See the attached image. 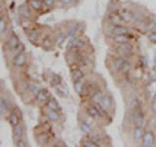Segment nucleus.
<instances>
[{
  "instance_id": "f257e3e1",
  "label": "nucleus",
  "mask_w": 156,
  "mask_h": 147,
  "mask_svg": "<svg viewBox=\"0 0 156 147\" xmlns=\"http://www.w3.org/2000/svg\"><path fill=\"white\" fill-rule=\"evenodd\" d=\"M113 66L117 72H121V73H129L131 70V64L126 60V57H121V56L115 59Z\"/></svg>"
},
{
  "instance_id": "4468645a",
  "label": "nucleus",
  "mask_w": 156,
  "mask_h": 147,
  "mask_svg": "<svg viewBox=\"0 0 156 147\" xmlns=\"http://www.w3.org/2000/svg\"><path fill=\"white\" fill-rule=\"evenodd\" d=\"M22 135H23V126L21 124L13 126V138H14V141L21 139Z\"/></svg>"
},
{
  "instance_id": "c85d7f7f",
  "label": "nucleus",
  "mask_w": 156,
  "mask_h": 147,
  "mask_svg": "<svg viewBox=\"0 0 156 147\" xmlns=\"http://www.w3.org/2000/svg\"><path fill=\"white\" fill-rule=\"evenodd\" d=\"M83 87H85V83L82 82V80L74 81V89H76V91L78 92V94H81L82 90H83Z\"/></svg>"
},
{
  "instance_id": "dca6fc26",
  "label": "nucleus",
  "mask_w": 156,
  "mask_h": 147,
  "mask_svg": "<svg viewBox=\"0 0 156 147\" xmlns=\"http://www.w3.org/2000/svg\"><path fill=\"white\" fill-rule=\"evenodd\" d=\"M27 4L31 7V9L39 11V9H42L43 5H44V0H29Z\"/></svg>"
},
{
  "instance_id": "f3484780",
  "label": "nucleus",
  "mask_w": 156,
  "mask_h": 147,
  "mask_svg": "<svg viewBox=\"0 0 156 147\" xmlns=\"http://www.w3.org/2000/svg\"><path fill=\"white\" fill-rule=\"evenodd\" d=\"M133 135H134V138H135V139L143 138L144 130H143V128H142V125H136V126H135V128H134V131H133Z\"/></svg>"
},
{
  "instance_id": "0eeeda50",
  "label": "nucleus",
  "mask_w": 156,
  "mask_h": 147,
  "mask_svg": "<svg viewBox=\"0 0 156 147\" xmlns=\"http://www.w3.org/2000/svg\"><path fill=\"white\" fill-rule=\"evenodd\" d=\"M131 41V37L126 34H120V35H113V42L117 46H122V45H129Z\"/></svg>"
},
{
  "instance_id": "7ed1b4c3",
  "label": "nucleus",
  "mask_w": 156,
  "mask_h": 147,
  "mask_svg": "<svg viewBox=\"0 0 156 147\" xmlns=\"http://www.w3.org/2000/svg\"><path fill=\"white\" fill-rule=\"evenodd\" d=\"M143 119H144V116H143V112H142V108H134V109H131V115H130V120L131 122L136 126V125H142L143 124Z\"/></svg>"
},
{
  "instance_id": "f03ea898",
  "label": "nucleus",
  "mask_w": 156,
  "mask_h": 147,
  "mask_svg": "<svg viewBox=\"0 0 156 147\" xmlns=\"http://www.w3.org/2000/svg\"><path fill=\"white\" fill-rule=\"evenodd\" d=\"M86 111H87V113H89L91 117H94V119H100L101 116L105 115V109L100 104L99 106H94V104L87 106Z\"/></svg>"
},
{
  "instance_id": "a878e982",
  "label": "nucleus",
  "mask_w": 156,
  "mask_h": 147,
  "mask_svg": "<svg viewBox=\"0 0 156 147\" xmlns=\"http://www.w3.org/2000/svg\"><path fill=\"white\" fill-rule=\"evenodd\" d=\"M78 25H76V26H72L70 29H69V31H68V38H66V41L68 39H70V38H74L76 35H77V33H78Z\"/></svg>"
},
{
  "instance_id": "a211bd4d",
  "label": "nucleus",
  "mask_w": 156,
  "mask_h": 147,
  "mask_svg": "<svg viewBox=\"0 0 156 147\" xmlns=\"http://www.w3.org/2000/svg\"><path fill=\"white\" fill-rule=\"evenodd\" d=\"M47 108H50V109H53V111H58V103L57 100L55 99V98H50V99L47 100Z\"/></svg>"
},
{
  "instance_id": "20e7f679",
  "label": "nucleus",
  "mask_w": 156,
  "mask_h": 147,
  "mask_svg": "<svg viewBox=\"0 0 156 147\" xmlns=\"http://www.w3.org/2000/svg\"><path fill=\"white\" fill-rule=\"evenodd\" d=\"M117 12L120 13V16H121V18L124 20V22L130 23V22H133L135 20V13L129 8H119V11Z\"/></svg>"
},
{
  "instance_id": "e433bc0d",
  "label": "nucleus",
  "mask_w": 156,
  "mask_h": 147,
  "mask_svg": "<svg viewBox=\"0 0 156 147\" xmlns=\"http://www.w3.org/2000/svg\"><path fill=\"white\" fill-rule=\"evenodd\" d=\"M25 51V46H23V43H20V45L16 47V50H14L13 52L14 53H20V52H23Z\"/></svg>"
},
{
  "instance_id": "72a5a7b5",
  "label": "nucleus",
  "mask_w": 156,
  "mask_h": 147,
  "mask_svg": "<svg viewBox=\"0 0 156 147\" xmlns=\"http://www.w3.org/2000/svg\"><path fill=\"white\" fill-rule=\"evenodd\" d=\"M83 146H86V147H98V146H100V145L98 143V142H95V141L87 138V139L83 142Z\"/></svg>"
},
{
  "instance_id": "473e14b6",
  "label": "nucleus",
  "mask_w": 156,
  "mask_h": 147,
  "mask_svg": "<svg viewBox=\"0 0 156 147\" xmlns=\"http://www.w3.org/2000/svg\"><path fill=\"white\" fill-rule=\"evenodd\" d=\"M51 83L53 86H60L61 83V77L60 76H56V74H52V78H51Z\"/></svg>"
},
{
  "instance_id": "423d86ee",
  "label": "nucleus",
  "mask_w": 156,
  "mask_h": 147,
  "mask_svg": "<svg viewBox=\"0 0 156 147\" xmlns=\"http://www.w3.org/2000/svg\"><path fill=\"white\" fill-rule=\"evenodd\" d=\"M142 146L144 147H152L155 145V134H154V131H144V135H143V138H142Z\"/></svg>"
},
{
  "instance_id": "cd10ccee",
  "label": "nucleus",
  "mask_w": 156,
  "mask_h": 147,
  "mask_svg": "<svg viewBox=\"0 0 156 147\" xmlns=\"http://www.w3.org/2000/svg\"><path fill=\"white\" fill-rule=\"evenodd\" d=\"M5 31H7V21H5V17L2 16V18H0V34L4 35Z\"/></svg>"
},
{
  "instance_id": "7c9ffc66",
  "label": "nucleus",
  "mask_w": 156,
  "mask_h": 147,
  "mask_svg": "<svg viewBox=\"0 0 156 147\" xmlns=\"http://www.w3.org/2000/svg\"><path fill=\"white\" fill-rule=\"evenodd\" d=\"M130 107H131V109H134V108H139L140 107V103H139V99L136 96H133L130 99Z\"/></svg>"
},
{
  "instance_id": "6e6552de",
  "label": "nucleus",
  "mask_w": 156,
  "mask_h": 147,
  "mask_svg": "<svg viewBox=\"0 0 156 147\" xmlns=\"http://www.w3.org/2000/svg\"><path fill=\"white\" fill-rule=\"evenodd\" d=\"M18 13H20V16H21L22 18H25V20H30L31 18V7L29 5V4H22L21 7L18 8Z\"/></svg>"
},
{
  "instance_id": "2eb2a0df",
  "label": "nucleus",
  "mask_w": 156,
  "mask_h": 147,
  "mask_svg": "<svg viewBox=\"0 0 156 147\" xmlns=\"http://www.w3.org/2000/svg\"><path fill=\"white\" fill-rule=\"evenodd\" d=\"M20 39H18V37L17 35H12L11 38H9V41H8V47H9V50H11L12 52L16 50V47L20 45Z\"/></svg>"
},
{
  "instance_id": "b1692460",
  "label": "nucleus",
  "mask_w": 156,
  "mask_h": 147,
  "mask_svg": "<svg viewBox=\"0 0 156 147\" xmlns=\"http://www.w3.org/2000/svg\"><path fill=\"white\" fill-rule=\"evenodd\" d=\"M47 117H48V119H50L51 121H57V120H58L57 111H53V109L48 108V111H47Z\"/></svg>"
},
{
  "instance_id": "2f4dec72",
  "label": "nucleus",
  "mask_w": 156,
  "mask_h": 147,
  "mask_svg": "<svg viewBox=\"0 0 156 147\" xmlns=\"http://www.w3.org/2000/svg\"><path fill=\"white\" fill-rule=\"evenodd\" d=\"M68 38V34H64V33H60V34H58V35L56 37V43H57V45L58 46H61L62 45V42H64L65 41V39Z\"/></svg>"
},
{
  "instance_id": "39448f33",
  "label": "nucleus",
  "mask_w": 156,
  "mask_h": 147,
  "mask_svg": "<svg viewBox=\"0 0 156 147\" xmlns=\"http://www.w3.org/2000/svg\"><path fill=\"white\" fill-rule=\"evenodd\" d=\"M26 60L27 57L25 55V52H20V53H14V57H13V65L17 66V68H22L26 65Z\"/></svg>"
},
{
  "instance_id": "bb28decb",
  "label": "nucleus",
  "mask_w": 156,
  "mask_h": 147,
  "mask_svg": "<svg viewBox=\"0 0 156 147\" xmlns=\"http://www.w3.org/2000/svg\"><path fill=\"white\" fill-rule=\"evenodd\" d=\"M80 126H81V130L82 131H85V133H91V126L89 125V122H86V121H83L82 120L81 121V124H80Z\"/></svg>"
},
{
  "instance_id": "6ab92c4d",
  "label": "nucleus",
  "mask_w": 156,
  "mask_h": 147,
  "mask_svg": "<svg viewBox=\"0 0 156 147\" xmlns=\"http://www.w3.org/2000/svg\"><path fill=\"white\" fill-rule=\"evenodd\" d=\"M53 46V39L50 37V35H47L44 39H43V43H42V47L44 48V50H51Z\"/></svg>"
},
{
  "instance_id": "79ce46f5",
  "label": "nucleus",
  "mask_w": 156,
  "mask_h": 147,
  "mask_svg": "<svg viewBox=\"0 0 156 147\" xmlns=\"http://www.w3.org/2000/svg\"><path fill=\"white\" fill-rule=\"evenodd\" d=\"M38 141H39V143L44 145L46 142H47V134H46V135H43V137H38Z\"/></svg>"
},
{
  "instance_id": "aec40b11",
  "label": "nucleus",
  "mask_w": 156,
  "mask_h": 147,
  "mask_svg": "<svg viewBox=\"0 0 156 147\" xmlns=\"http://www.w3.org/2000/svg\"><path fill=\"white\" fill-rule=\"evenodd\" d=\"M105 96V94L103 91H100V90H98L94 95H91V98H92V100H94L95 103H98V104H100L101 103V100H103V98Z\"/></svg>"
},
{
  "instance_id": "ddd939ff",
  "label": "nucleus",
  "mask_w": 156,
  "mask_h": 147,
  "mask_svg": "<svg viewBox=\"0 0 156 147\" xmlns=\"http://www.w3.org/2000/svg\"><path fill=\"white\" fill-rule=\"evenodd\" d=\"M108 18H109V21L112 22V25H121V23H122V21H124V20L121 18V16H120L119 12H111L109 16H108Z\"/></svg>"
},
{
  "instance_id": "a19ab883",
  "label": "nucleus",
  "mask_w": 156,
  "mask_h": 147,
  "mask_svg": "<svg viewBox=\"0 0 156 147\" xmlns=\"http://www.w3.org/2000/svg\"><path fill=\"white\" fill-rule=\"evenodd\" d=\"M151 109H152L154 113H156V96L152 99V102H151Z\"/></svg>"
},
{
  "instance_id": "1a4fd4ad",
  "label": "nucleus",
  "mask_w": 156,
  "mask_h": 147,
  "mask_svg": "<svg viewBox=\"0 0 156 147\" xmlns=\"http://www.w3.org/2000/svg\"><path fill=\"white\" fill-rule=\"evenodd\" d=\"M8 121L12 126H16L18 124H21V117H20V113L16 109H12L9 112V116H8Z\"/></svg>"
},
{
  "instance_id": "f704fd0d",
  "label": "nucleus",
  "mask_w": 156,
  "mask_h": 147,
  "mask_svg": "<svg viewBox=\"0 0 156 147\" xmlns=\"http://www.w3.org/2000/svg\"><path fill=\"white\" fill-rule=\"evenodd\" d=\"M83 46H85V41H83V39H80V38H78V39H77V43H76V47H74V50L80 51V50H81V48L83 47Z\"/></svg>"
},
{
  "instance_id": "58836bf2",
  "label": "nucleus",
  "mask_w": 156,
  "mask_h": 147,
  "mask_svg": "<svg viewBox=\"0 0 156 147\" xmlns=\"http://www.w3.org/2000/svg\"><path fill=\"white\" fill-rule=\"evenodd\" d=\"M148 39H150V42L156 43V30H155V31H151V33L148 34Z\"/></svg>"
},
{
  "instance_id": "4c0bfd02",
  "label": "nucleus",
  "mask_w": 156,
  "mask_h": 147,
  "mask_svg": "<svg viewBox=\"0 0 156 147\" xmlns=\"http://www.w3.org/2000/svg\"><path fill=\"white\" fill-rule=\"evenodd\" d=\"M39 90H41V89H39L37 85H31V86H30V92H31L33 95H37L38 92H39Z\"/></svg>"
},
{
  "instance_id": "c9c22d12",
  "label": "nucleus",
  "mask_w": 156,
  "mask_h": 147,
  "mask_svg": "<svg viewBox=\"0 0 156 147\" xmlns=\"http://www.w3.org/2000/svg\"><path fill=\"white\" fill-rule=\"evenodd\" d=\"M55 3H56V0H44V5L47 8H53L55 7Z\"/></svg>"
},
{
  "instance_id": "412c9836",
  "label": "nucleus",
  "mask_w": 156,
  "mask_h": 147,
  "mask_svg": "<svg viewBox=\"0 0 156 147\" xmlns=\"http://www.w3.org/2000/svg\"><path fill=\"white\" fill-rule=\"evenodd\" d=\"M100 106L103 107V108L105 109V111H109V108L112 107V100H111V98L109 96H104L103 98V100H101V103H100Z\"/></svg>"
},
{
  "instance_id": "c756f323",
  "label": "nucleus",
  "mask_w": 156,
  "mask_h": 147,
  "mask_svg": "<svg viewBox=\"0 0 156 147\" xmlns=\"http://www.w3.org/2000/svg\"><path fill=\"white\" fill-rule=\"evenodd\" d=\"M0 111H2V116L5 115V112L8 111V102L4 99V96H2V104H0Z\"/></svg>"
},
{
  "instance_id": "ea45409f",
  "label": "nucleus",
  "mask_w": 156,
  "mask_h": 147,
  "mask_svg": "<svg viewBox=\"0 0 156 147\" xmlns=\"http://www.w3.org/2000/svg\"><path fill=\"white\" fill-rule=\"evenodd\" d=\"M16 142V146L17 147H25V146H27V143L25 141H22V139H17V141H14Z\"/></svg>"
},
{
  "instance_id": "4be33fe9",
  "label": "nucleus",
  "mask_w": 156,
  "mask_h": 147,
  "mask_svg": "<svg viewBox=\"0 0 156 147\" xmlns=\"http://www.w3.org/2000/svg\"><path fill=\"white\" fill-rule=\"evenodd\" d=\"M27 38H29V41L30 42L35 43V42H38V39H39V33L37 30H34V29H31V30L29 31V34H27Z\"/></svg>"
},
{
  "instance_id": "9b49d317",
  "label": "nucleus",
  "mask_w": 156,
  "mask_h": 147,
  "mask_svg": "<svg viewBox=\"0 0 156 147\" xmlns=\"http://www.w3.org/2000/svg\"><path fill=\"white\" fill-rule=\"evenodd\" d=\"M128 33V27H125L122 25H112L111 29V34L113 35H120V34H126Z\"/></svg>"
},
{
  "instance_id": "5701e85b",
  "label": "nucleus",
  "mask_w": 156,
  "mask_h": 147,
  "mask_svg": "<svg viewBox=\"0 0 156 147\" xmlns=\"http://www.w3.org/2000/svg\"><path fill=\"white\" fill-rule=\"evenodd\" d=\"M83 72H82V69H76V70H73V73H72V77H73V80L74 81H80V80H82L83 78Z\"/></svg>"
},
{
  "instance_id": "9d476101",
  "label": "nucleus",
  "mask_w": 156,
  "mask_h": 147,
  "mask_svg": "<svg viewBox=\"0 0 156 147\" xmlns=\"http://www.w3.org/2000/svg\"><path fill=\"white\" fill-rule=\"evenodd\" d=\"M35 98H37V102H39V103H44V102H47V100L51 98V96H50V91L46 90V89H41L38 94L35 95Z\"/></svg>"
},
{
  "instance_id": "f8f14e48",
  "label": "nucleus",
  "mask_w": 156,
  "mask_h": 147,
  "mask_svg": "<svg viewBox=\"0 0 156 147\" xmlns=\"http://www.w3.org/2000/svg\"><path fill=\"white\" fill-rule=\"evenodd\" d=\"M117 53H119L121 57H129V56H131V48L129 50V45L119 46V48H117Z\"/></svg>"
},
{
  "instance_id": "393cba45",
  "label": "nucleus",
  "mask_w": 156,
  "mask_h": 147,
  "mask_svg": "<svg viewBox=\"0 0 156 147\" xmlns=\"http://www.w3.org/2000/svg\"><path fill=\"white\" fill-rule=\"evenodd\" d=\"M146 30L147 31H155L156 30V20H148V22H147V25H146Z\"/></svg>"
},
{
  "instance_id": "c03bdc74",
  "label": "nucleus",
  "mask_w": 156,
  "mask_h": 147,
  "mask_svg": "<svg viewBox=\"0 0 156 147\" xmlns=\"http://www.w3.org/2000/svg\"><path fill=\"white\" fill-rule=\"evenodd\" d=\"M57 92H58V95H60V96H65V94H64V92H62L60 89H57Z\"/></svg>"
},
{
  "instance_id": "37998d69",
  "label": "nucleus",
  "mask_w": 156,
  "mask_h": 147,
  "mask_svg": "<svg viewBox=\"0 0 156 147\" xmlns=\"http://www.w3.org/2000/svg\"><path fill=\"white\" fill-rule=\"evenodd\" d=\"M60 2H61L62 5H69V4L73 2V0H60Z\"/></svg>"
}]
</instances>
